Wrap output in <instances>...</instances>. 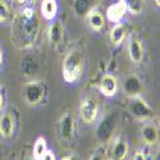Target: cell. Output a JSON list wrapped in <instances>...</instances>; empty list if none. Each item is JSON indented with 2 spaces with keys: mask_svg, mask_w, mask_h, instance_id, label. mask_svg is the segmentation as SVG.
<instances>
[{
  "mask_svg": "<svg viewBox=\"0 0 160 160\" xmlns=\"http://www.w3.org/2000/svg\"><path fill=\"white\" fill-rule=\"evenodd\" d=\"M64 36V28L59 21H55L49 27V40L52 45H59Z\"/></svg>",
  "mask_w": 160,
  "mask_h": 160,
  "instance_id": "obj_16",
  "label": "cell"
},
{
  "mask_svg": "<svg viewBox=\"0 0 160 160\" xmlns=\"http://www.w3.org/2000/svg\"><path fill=\"white\" fill-rule=\"evenodd\" d=\"M128 54H129V58L133 63H141L142 58H143V48H142V44L141 41L137 38V37H132L129 40V44H128Z\"/></svg>",
  "mask_w": 160,
  "mask_h": 160,
  "instance_id": "obj_11",
  "label": "cell"
},
{
  "mask_svg": "<svg viewBox=\"0 0 160 160\" xmlns=\"http://www.w3.org/2000/svg\"><path fill=\"white\" fill-rule=\"evenodd\" d=\"M128 110L136 119H138V121H149V119L154 115L151 106L143 99H141L140 96L131 98V102L128 105Z\"/></svg>",
  "mask_w": 160,
  "mask_h": 160,
  "instance_id": "obj_4",
  "label": "cell"
},
{
  "mask_svg": "<svg viewBox=\"0 0 160 160\" xmlns=\"http://www.w3.org/2000/svg\"><path fill=\"white\" fill-rule=\"evenodd\" d=\"M112 154H113V159L114 160H124L127 154H128V143H127V141H124L122 138H118L114 142Z\"/></svg>",
  "mask_w": 160,
  "mask_h": 160,
  "instance_id": "obj_17",
  "label": "cell"
},
{
  "mask_svg": "<svg viewBox=\"0 0 160 160\" xmlns=\"http://www.w3.org/2000/svg\"><path fill=\"white\" fill-rule=\"evenodd\" d=\"M46 150H48L46 140L44 137H38L35 142V146H33V159L40 160V158L45 154Z\"/></svg>",
  "mask_w": 160,
  "mask_h": 160,
  "instance_id": "obj_20",
  "label": "cell"
},
{
  "mask_svg": "<svg viewBox=\"0 0 160 160\" xmlns=\"http://www.w3.org/2000/svg\"><path fill=\"white\" fill-rule=\"evenodd\" d=\"M45 95V88L38 82H28L23 87V98L30 105H37Z\"/></svg>",
  "mask_w": 160,
  "mask_h": 160,
  "instance_id": "obj_6",
  "label": "cell"
},
{
  "mask_svg": "<svg viewBox=\"0 0 160 160\" xmlns=\"http://www.w3.org/2000/svg\"><path fill=\"white\" fill-rule=\"evenodd\" d=\"M74 133V121L71 113H67L60 121V136L64 141H69Z\"/></svg>",
  "mask_w": 160,
  "mask_h": 160,
  "instance_id": "obj_9",
  "label": "cell"
},
{
  "mask_svg": "<svg viewBox=\"0 0 160 160\" xmlns=\"http://www.w3.org/2000/svg\"><path fill=\"white\" fill-rule=\"evenodd\" d=\"M41 14L46 21H52L58 13V3L57 0H42L41 2Z\"/></svg>",
  "mask_w": 160,
  "mask_h": 160,
  "instance_id": "obj_14",
  "label": "cell"
},
{
  "mask_svg": "<svg viewBox=\"0 0 160 160\" xmlns=\"http://www.w3.org/2000/svg\"><path fill=\"white\" fill-rule=\"evenodd\" d=\"M40 160H57V159H55L54 152H52L51 150H46L45 154L41 158H40Z\"/></svg>",
  "mask_w": 160,
  "mask_h": 160,
  "instance_id": "obj_24",
  "label": "cell"
},
{
  "mask_svg": "<svg viewBox=\"0 0 160 160\" xmlns=\"http://www.w3.org/2000/svg\"><path fill=\"white\" fill-rule=\"evenodd\" d=\"M142 91V83L141 79L135 76V74H129L124 78L123 81V92L129 96V98H135V96H140Z\"/></svg>",
  "mask_w": 160,
  "mask_h": 160,
  "instance_id": "obj_7",
  "label": "cell"
},
{
  "mask_svg": "<svg viewBox=\"0 0 160 160\" xmlns=\"http://www.w3.org/2000/svg\"><path fill=\"white\" fill-rule=\"evenodd\" d=\"M62 160H76V158H73V156H65Z\"/></svg>",
  "mask_w": 160,
  "mask_h": 160,
  "instance_id": "obj_27",
  "label": "cell"
},
{
  "mask_svg": "<svg viewBox=\"0 0 160 160\" xmlns=\"http://www.w3.org/2000/svg\"><path fill=\"white\" fill-rule=\"evenodd\" d=\"M9 18V7L4 0H0V22H5Z\"/></svg>",
  "mask_w": 160,
  "mask_h": 160,
  "instance_id": "obj_23",
  "label": "cell"
},
{
  "mask_svg": "<svg viewBox=\"0 0 160 160\" xmlns=\"http://www.w3.org/2000/svg\"><path fill=\"white\" fill-rule=\"evenodd\" d=\"M83 71V58L78 50H72L63 60V78L68 83L78 81Z\"/></svg>",
  "mask_w": 160,
  "mask_h": 160,
  "instance_id": "obj_2",
  "label": "cell"
},
{
  "mask_svg": "<svg viewBox=\"0 0 160 160\" xmlns=\"http://www.w3.org/2000/svg\"><path fill=\"white\" fill-rule=\"evenodd\" d=\"M13 31H16L17 36L23 44L33 42L40 31V21L31 8L23 9L18 14Z\"/></svg>",
  "mask_w": 160,
  "mask_h": 160,
  "instance_id": "obj_1",
  "label": "cell"
},
{
  "mask_svg": "<svg viewBox=\"0 0 160 160\" xmlns=\"http://www.w3.org/2000/svg\"><path fill=\"white\" fill-rule=\"evenodd\" d=\"M16 2H18V3H24L26 0H16Z\"/></svg>",
  "mask_w": 160,
  "mask_h": 160,
  "instance_id": "obj_31",
  "label": "cell"
},
{
  "mask_svg": "<svg viewBox=\"0 0 160 160\" xmlns=\"http://www.w3.org/2000/svg\"><path fill=\"white\" fill-rule=\"evenodd\" d=\"M118 90L117 78L113 74H105L100 81V91L105 96H114Z\"/></svg>",
  "mask_w": 160,
  "mask_h": 160,
  "instance_id": "obj_10",
  "label": "cell"
},
{
  "mask_svg": "<svg viewBox=\"0 0 160 160\" xmlns=\"http://www.w3.org/2000/svg\"><path fill=\"white\" fill-rule=\"evenodd\" d=\"M133 160H146V155L143 154V151L138 150L135 152V156H133Z\"/></svg>",
  "mask_w": 160,
  "mask_h": 160,
  "instance_id": "obj_25",
  "label": "cell"
},
{
  "mask_svg": "<svg viewBox=\"0 0 160 160\" xmlns=\"http://www.w3.org/2000/svg\"><path fill=\"white\" fill-rule=\"evenodd\" d=\"M117 123H118V115L115 113L108 114L99 123L96 128V138L102 143L108 142L117 128Z\"/></svg>",
  "mask_w": 160,
  "mask_h": 160,
  "instance_id": "obj_3",
  "label": "cell"
},
{
  "mask_svg": "<svg viewBox=\"0 0 160 160\" xmlns=\"http://www.w3.org/2000/svg\"><path fill=\"white\" fill-rule=\"evenodd\" d=\"M127 12L128 10H127L126 2L124 0H119V2L112 4L108 8V10H106V18L113 23H119L123 19V17L126 16Z\"/></svg>",
  "mask_w": 160,
  "mask_h": 160,
  "instance_id": "obj_8",
  "label": "cell"
},
{
  "mask_svg": "<svg viewBox=\"0 0 160 160\" xmlns=\"http://www.w3.org/2000/svg\"><path fill=\"white\" fill-rule=\"evenodd\" d=\"M155 4L159 7V5H160V0H155Z\"/></svg>",
  "mask_w": 160,
  "mask_h": 160,
  "instance_id": "obj_30",
  "label": "cell"
},
{
  "mask_svg": "<svg viewBox=\"0 0 160 160\" xmlns=\"http://www.w3.org/2000/svg\"><path fill=\"white\" fill-rule=\"evenodd\" d=\"M26 160H36V159H33V158H28V159H26Z\"/></svg>",
  "mask_w": 160,
  "mask_h": 160,
  "instance_id": "obj_32",
  "label": "cell"
},
{
  "mask_svg": "<svg viewBox=\"0 0 160 160\" xmlns=\"http://www.w3.org/2000/svg\"><path fill=\"white\" fill-rule=\"evenodd\" d=\"M2 106H3V96L0 94V109H2Z\"/></svg>",
  "mask_w": 160,
  "mask_h": 160,
  "instance_id": "obj_28",
  "label": "cell"
},
{
  "mask_svg": "<svg viewBox=\"0 0 160 160\" xmlns=\"http://www.w3.org/2000/svg\"><path fill=\"white\" fill-rule=\"evenodd\" d=\"M127 10L132 14H141L143 10V0H124Z\"/></svg>",
  "mask_w": 160,
  "mask_h": 160,
  "instance_id": "obj_22",
  "label": "cell"
},
{
  "mask_svg": "<svg viewBox=\"0 0 160 160\" xmlns=\"http://www.w3.org/2000/svg\"><path fill=\"white\" fill-rule=\"evenodd\" d=\"M87 22L90 24V27L95 31H100L104 28L105 24V18L102 16V13L98 9H90V12L87 13Z\"/></svg>",
  "mask_w": 160,
  "mask_h": 160,
  "instance_id": "obj_13",
  "label": "cell"
},
{
  "mask_svg": "<svg viewBox=\"0 0 160 160\" xmlns=\"http://www.w3.org/2000/svg\"><path fill=\"white\" fill-rule=\"evenodd\" d=\"M2 62H3V54H2V50H0V65H2Z\"/></svg>",
  "mask_w": 160,
  "mask_h": 160,
  "instance_id": "obj_29",
  "label": "cell"
},
{
  "mask_svg": "<svg viewBox=\"0 0 160 160\" xmlns=\"http://www.w3.org/2000/svg\"><path fill=\"white\" fill-rule=\"evenodd\" d=\"M141 135H142V138L145 141L146 145H154L156 143V141L159 140V131L156 128V126L151 124V123H146L142 129H141Z\"/></svg>",
  "mask_w": 160,
  "mask_h": 160,
  "instance_id": "obj_15",
  "label": "cell"
},
{
  "mask_svg": "<svg viewBox=\"0 0 160 160\" xmlns=\"http://www.w3.org/2000/svg\"><path fill=\"white\" fill-rule=\"evenodd\" d=\"M22 69H23V73L27 74V76H32L36 73L37 71V63L33 58L31 57H27L26 59H23L22 62Z\"/></svg>",
  "mask_w": 160,
  "mask_h": 160,
  "instance_id": "obj_21",
  "label": "cell"
},
{
  "mask_svg": "<svg viewBox=\"0 0 160 160\" xmlns=\"http://www.w3.org/2000/svg\"><path fill=\"white\" fill-rule=\"evenodd\" d=\"M14 132V118L9 113L0 115V135L3 137H10Z\"/></svg>",
  "mask_w": 160,
  "mask_h": 160,
  "instance_id": "obj_12",
  "label": "cell"
},
{
  "mask_svg": "<svg viewBox=\"0 0 160 160\" xmlns=\"http://www.w3.org/2000/svg\"><path fill=\"white\" fill-rule=\"evenodd\" d=\"M90 160H104V159H102V156H101L100 154H94V155L91 156Z\"/></svg>",
  "mask_w": 160,
  "mask_h": 160,
  "instance_id": "obj_26",
  "label": "cell"
},
{
  "mask_svg": "<svg viewBox=\"0 0 160 160\" xmlns=\"http://www.w3.org/2000/svg\"><path fill=\"white\" fill-rule=\"evenodd\" d=\"M91 9V0H76L74 13L79 17H85Z\"/></svg>",
  "mask_w": 160,
  "mask_h": 160,
  "instance_id": "obj_19",
  "label": "cell"
},
{
  "mask_svg": "<svg viewBox=\"0 0 160 160\" xmlns=\"http://www.w3.org/2000/svg\"><path fill=\"white\" fill-rule=\"evenodd\" d=\"M126 38V27L122 23H115L110 31V40L114 45H121Z\"/></svg>",
  "mask_w": 160,
  "mask_h": 160,
  "instance_id": "obj_18",
  "label": "cell"
},
{
  "mask_svg": "<svg viewBox=\"0 0 160 160\" xmlns=\"http://www.w3.org/2000/svg\"><path fill=\"white\" fill-rule=\"evenodd\" d=\"M79 114H81L82 121L86 124H91L96 121V118L99 115V105L98 102L91 99V98H86L81 101L79 105Z\"/></svg>",
  "mask_w": 160,
  "mask_h": 160,
  "instance_id": "obj_5",
  "label": "cell"
}]
</instances>
